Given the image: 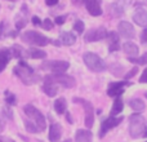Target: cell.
Wrapping results in <instances>:
<instances>
[{
	"label": "cell",
	"mask_w": 147,
	"mask_h": 142,
	"mask_svg": "<svg viewBox=\"0 0 147 142\" xmlns=\"http://www.w3.org/2000/svg\"><path fill=\"white\" fill-rule=\"evenodd\" d=\"M145 125L146 120L141 114H133L130 116V123H129V133L133 138H138L143 136L145 133Z\"/></svg>",
	"instance_id": "1"
},
{
	"label": "cell",
	"mask_w": 147,
	"mask_h": 142,
	"mask_svg": "<svg viewBox=\"0 0 147 142\" xmlns=\"http://www.w3.org/2000/svg\"><path fill=\"white\" fill-rule=\"evenodd\" d=\"M14 72L20 76L21 79L23 80L25 84H34L39 80V76L38 75H34V71L30 66L25 64L23 61L20 62V66H17L14 69Z\"/></svg>",
	"instance_id": "2"
},
{
	"label": "cell",
	"mask_w": 147,
	"mask_h": 142,
	"mask_svg": "<svg viewBox=\"0 0 147 142\" xmlns=\"http://www.w3.org/2000/svg\"><path fill=\"white\" fill-rule=\"evenodd\" d=\"M83 58H84L85 65L88 66V69H90L92 71H94V72H102V71H105V69H106V64H105L101 57L97 56V54L88 52V53L84 54Z\"/></svg>",
	"instance_id": "3"
},
{
	"label": "cell",
	"mask_w": 147,
	"mask_h": 142,
	"mask_svg": "<svg viewBox=\"0 0 147 142\" xmlns=\"http://www.w3.org/2000/svg\"><path fill=\"white\" fill-rule=\"evenodd\" d=\"M22 40L25 43L30 44V45H36V47H44L49 43L48 38L39 34L38 31H26V32H23Z\"/></svg>",
	"instance_id": "4"
},
{
	"label": "cell",
	"mask_w": 147,
	"mask_h": 142,
	"mask_svg": "<svg viewBox=\"0 0 147 142\" xmlns=\"http://www.w3.org/2000/svg\"><path fill=\"white\" fill-rule=\"evenodd\" d=\"M44 83L47 84H61V85L66 87V88H71L75 85V80L69 75L65 74H52V75H47L44 78Z\"/></svg>",
	"instance_id": "5"
},
{
	"label": "cell",
	"mask_w": 147,
	"mask_h": 142,
	"mask_svg": "<svg viewBox=\"0 0 147 142\" xmlns=\"http://www.w3.org/2000/svg\"><path fill=\"white\" fill-rule=\"evenodd\" d=\"M23 110H25V114L34 120V123L38 125L39 129L40 131L45 129V127H47L45 118H44V115L41 114L35 106H32V105H26V106L23 107Z\"/></svg>",
	"instance_id": "6"
},
{
	"label": "cell",
	"mask_w": 147,
	"mask_h": 142,
	"mask_svg": "<svg viewBox=\"0 0 147 142\" xmlns=\"http://www.w3.org/2000/svg\"><path fill=\"white\" fill-rule=\"evenodd\" d=\"M43 70H51L54 74H65V71L70 67L67 61H47L43 64Z\"/></svg>",
	"instance_id": "7"
},
{
	"label": "cell",
	"mask_w": 147,
	"mask_h": 142,
	"mask_svg": "<svg viewBox=\"0 0 147 142\" xmlns=\"http://www.w3.org/2000/svg\"><path fill=\"white\" fill-rule=\"evenodd\" d=\"M109 32L106 31V28L103 27H99V28H96V30H89L88 32L85 34L84 36V40L85 41H98V40H102V39H106Z\"/></svg>",
	"instance_id": "8"
},
{
	"label": "cell",
	"mask_w": 147,
	"mask_h": 142,
	"mask_svg": "<svg viewBox=\"0 0 147 142\" xmlns=\"http://www.w3.org/2000/svg\"><path fill=\"white\" fill-rule=\"evenodd\" d=\"M74 101L80 102V103L84 105V107H85V125H86V128H92V125H93V123H94V111H93L92 105L89 103V102L83 101V99H80V98H75Z\"/></svg>",
	"instance_id": "9"
},
{
	"label": "cell",
	"mask_w": 147,
	"mask_h": 142,
	"mask_svg": "<svg viewBox=\"0 0 147 142\" xmlns=\"http://www.w3.org/2000/svg\"><path fill=\"white\" fill-rule=\"evenodd\" d=\"M117 27H119V34L123 36V38H125V39H133L134 38L136 30L129 22H127V21H121Z\"/></svg>",
	"instance_id": "10"
},
{
	"label": "cell",
	"mask_w": 147,
	"mask_h": 142,
	"mask_svg": "<svg viewBox=\"0 0 147 142\" xmlns=\"http://www.w3.org/2000/svg\"><path fill=\"white\" fill-rule=\"evenodd\" d=\"M130 1H132V0H116V1L111 5V13L114 16H117V17L121 16L123 13H124L125 8L130 4Z\"/></svg>",
	"instance_id": "11"
},
{
	"label": "cell",
	"mask_w": 147,
	"mask_h": 142,
	"mask_svg": "<svg viewBox=\"0 0 147 142\" xmlns=\"http://www.w3.org/2000/svg\"><path fill=\"white\" fill-rule=\"evenodd\" d=\"M124 87H125V81H116V83H111L109 85L107 94L111 96V97H119L120 94L124 93Z\"/></svg>",
	"instance_id": "12"
},
{
	"label": "cell",
	"mask_w": 147,
	"mask_h": 142,
	"mask_svg": "<svg viewBox=\"0 0 147 142\" xmlns=\"http://www.w3.org/2000/svg\"><path fill=\"white\" fill-rule=\"evenodd\" d=\"M121 120H123V118H116V116L115 118L111 116V118H109V119L105 120L103 124H102V128H101V137H103L109 129H111V128L116 127L117 124H120Z\"/></svg>",
	"instance_id": "13"
},
{
	"label": "cell",
	"mask_w": 147,
	"mask_h": 142,
	"mask_svg": "<svg viewBox=\"0 0 147 142\" xmlns=\"http://www.w3.org/2000/svg\"><path fill=\"white\" fill-rule=\"evenodd\" d=\"M85 3V7L88 9V12L90 13L92 16H101L102 14V8L99 5V1L98 0H84Z\"/></svg>",
	"instance_id": "14"
},
{
	"label": "cell",
	"mask_w": 147,
	"mask_h": 142,
	"mask_svg": "<svg viewBox=\"0 0 147 142\" xmlns=\"http://www.w3.org/2000/svg\"><path fill=\"white\" fill-rule=\"evenodd\" d=\"M133 20L138 26L142 27H147V12L143 8H138L133 14Z\"/></svg>",
	"instance_id": "15"
},
{
	"label": "cell",
	"mask_w": 147,
	"mask_h": 142,
	"mask_svg": "<svg viewBox=\"0 0 147 142\" xmlns=\"http://www.w3.org/2000/svg\"><path fill=\"white\" fill-rule=\"evenodd\" d=\"M62 136V128L59 124L54 123V124L51 125V129H49V140L52 142H58L61 140Z\"/></svg>",
	"instance_id": "16"
},
{
	"label": "cell",
	"mask_w": 147,
	"mask_h": 142,
	"mask_svg": "<svg viewBox=\"0 0 147 142\" xmlns=\"http://www.w3.org/2000/svg\"><path fill=\"white\" fill-rule=\"evenodd\" d=\"M107 39H109L110 52L117 51V49H119V40H120L117 32H115V31H111V32H109V35H107Z\"/></svg>",
	"instance_id": "17"
},
{
	"label": "cell",
	"mask_w": 147,
	"mask_h": 142,
	"mask_svg": "<svg viewBox=\"0 0 147 142\" xmlns=\"http://www.w3.org/2000/svg\"><path fill=\"white\" fill-rule=\"evenodd\" d=\"M92 137H93V135L90 131L79 129L75 136V142H92Z\"/></svg>",
	"instance_id": "18"
},
{
	"label": "cell",
	"mask_w": 147,
	"mask_h": 142,
	"mask_svg": "<svg viewBox=\"0 0 147 142\" xmlns=\"http://www.w3.org/2000/svg\"><path fill=\"white\" fill-rule=\"evenodd\" d=\"M123 49H124V52L129 57H137L138 56V51H140L138 47L134 43H132V41H127V43H124Z\"/></svg>",
	"instance_id": "19"
},
{
	"label": "cell",
	"mask_w": 147,
	"mask_h": 142,
	"mask_svg": "<svg viewBox=\"0 0 147 142\" xmlns=\"http://www.w3.org/2000/svg\"><path fill=\"white\" fill-rule=\"evenodd\" d=\"M59 39H61V44H63V45H72L76 41V36L71 32H61Z\"/></svg>",
	"instance_id": "20"
},
{
	"label": "cell",
	"mask_w": 147,
	"mask_h": 142,
	"mask_svg": "<svg viewBox=\"0 0 147 142\" xmlns=\"http://www.w3.org/2000/svg\"><path fill=\"white\" fill-rule=\"evenodd\" d=\"M66 109H67V102L65 98H58L54 101V110H56L57 114H59V115L65 114Z\"/></svg>",
	"instance_id": "21"
},
{
	"label": "cell",
	"mask_w": 147,
	"mask_h": 142,
	"mask_svg": "<svg viewBox=\"0 0 147 142\" xmlns=\"http://www.w3.org/2000/svg\"><path fill=\"white\" fill-rule=\"evenodd\" d=\"M10 56H12L10 51H1L0 52V72L7 67L8 62L10 61Z\"/></svg>",
	"instance_id": "22"
},
{
	"label": "cell",
	"mask_w": 147,
	"mask_h": 142,
	"mask_svg": "<svg viewBox=\"0 0 147 142\" xmlns=\"http://www.w3.org/2000/svg\"><path fill=\"white\" fill-rule=\"evenodd\" d=\"M129 106L132 107V110H134L136 112H141V111H143V110H145L146 105H145V102H143L142 99H140V98H133V99H130Z\"/></svg>",
	"instance_id": "23"
},
{
	"label": "cell",
	"mask_w": 147,
	"mask_h": 142,
	"mask_svg": "<svg viewBox=\"0 0 147 142\" xmlns=\"http://www.w3.org/2000/svg\"><path fill=\"white\" fill-rule=\"evenodd\" d=\"M123 107H124V103H123L121 98H119V97H116V99H115L114 105H112L111 116H116V115H119L120 112L123 111Z\"/></svg>",
	"instance_id": "24"
},
{
	"label": "cell",
	"mask_w": 147,
	"mask_h": 142,
	"mask_svg": "<svg viewBox=\"0 0 147 142\" xmlns=\"http://www.w3.org/2000/svg\"><path fill=\"white\" fill-rule=\"evenodd\" d=\"M28 53H30V57H31V58H35V60L45 58V57H47V53H45V52L41 51V49H38V48H31L30 51H28Z\"/></svg>",
	"instance_id": "25"
},
{
	"label": "cell",
	"mask_w": 147,
	"mask_h": 142,
	"mask_svg": "<svg viewBox=\"0 0 147 142\" xmlns=\"http://www.w3.org/2000/svg\"><path fill=\"white\" fill-rule=\"evenodd\" d=\"M43 92H44L45 94H48L49 97H54V96L57 94V92H58V91H57V88L54 87V84H47V83H45V84L43 85Z\"/></svg>",
	"instance_id": "26"
},
{
	"label": "cell",
	"mask_w": 147,
	"mask_h": 142,
	"mask_svg": "<svg viewBox=\"0 0 147 142\" xmlns=\"http://www.w3.org/2000/svg\"><path fill=\"white\" fill-rule=\"evenodd\" d=\"M25 127H26V129H27L30 133H38V132H40V129L38 128V125H36L35 123H34L32 120H30V119H26L25 120Z\"/></svg>",
	"instance_id": "27"
},
{
	"label": "cell",
	"mask_w": 147,
	"mask_h": 142,
	"mask_svg": "<svg viewBox=\"0 0 147 142\" xmlns=\"http://www.w3.org/2000/svg\"><path fill=\"white\" fill-rule=\"evenodd\" d=\"M129 61L133 64H138V65H146L147 64V53H145L142 57L137 58V57H129Z\"/></svg>",
	"instance_id": "28"
},
{
	"label": "cell",
	"mask_w": 147,
	"mask_h": 142,
	"mask_svg": "<svg viewBox=\"0 0 147 142\" xmlns=\"http://www.w3.org/2000/svg\"><path fill=\"white\" fill-rule=\"evenodd\" d=\"M74 28H75V31L78 34H83V31H84V22H83V21H76V22L74 23Z\"/></svg>",
	"instance_id": "29"
},
{
	"label": "cell",
	"mask_w": 147,
	"mask_h": 142,
	"mask_svg": "<svg viewBox=\"0 0 147 142\" xmlns=\"http://www.w3.org/2000/svg\"><path fill=\"white\" fill-rule=\"evenodd\" d=\"M10 53H12V56H14L16 58H20L21 54H22V48H20L18 45H14L12 48V51H10Z\"/></svg>",
	"instance_id": "30"
},
{
	"label": "cell",
	"mask_w": 147,
	"mask_h": 142,
	"mask_svg": "<svg viewBox=\"0 0 147 142\" xmlns=\"http://www.w3.org/2000/svg\"><path fill=\"white\" fill-rule=\"evenodd\" d=\"M41 25H43V27L45 28V30H51V28L53 27V22H52L49 18H45V20L41 22Z\"/></svg>",
	"instance_id": "31"
},
{
	"label": "cell",
	"mask_w": 147,
	"mask_h": 142,
	"mask_svg": "<svg viewBox=\"0 0 147 142\" xmlns=\"http://www.w3.org/2000/svg\"><path fill=\"white\" fill-rule=\"evenodd\" d=\"M7 102H8V103H10V105H16V103H17L14 94H10L9 92H7Z\"/></svg>",
	"instance_id": "32"
},
{
	"label": "cell",
	"mask_w": 147,
	"mask_h": 142,
	"mask_svg": "<svg viewBox=\"0 0 147 142\" xmlns=\"http://www.w3.org/2000/svg\"><path fill=\"white\" fill-rule=\"evenodd\" d=\"M137 72H138V69H137V67H133V69L130 70L129 72H128V74H125V79H130V78H132V76H134Z\"/></svg>",
	"instance_id": "33"
},
{
	"label": "cell",
	"mask_w": 147,
	"mask_h": 142,
	"mask_svg": "<svg viewBox=\"0 0 147 142\" xmlns=\"http://www.w3.org/2000/svg\"><path fill=\"white\" fill-rule=\"evenodd\" d=\"M141 41H142V43H147V27L142 31V34H141Z\"/></svg>",
	"instance_id": "34"
},
{
	"label": "cell",
	"mask_w": 147,
	"mask_h": 142,
	"mask_svg": "<svg viewBox=\"0 0 147 142\" xmlns=\"http://www.w3.org/2000/svg\"><path fill=\"white\" fill-rule=\"evenodd\" d=\"M140 81H141V83H147V67L145 69V71H143L142 75H141Z\"/></svg>",
	"instance_id": "35"
},
{
	"label": "cell",
	"mask_w": 147,
	"mask_h": 142,
	"mask_svg": "<svg viewBox=\"0 0 147 142\" xmlns=\"http://www.w3.org/2000/svg\"><path fill=\"white\" fill-rule=\"evenodd\" d=\"M65 21H66V18H65L63 16H59V17L56 18V23H57V25H62V23H65Z\"/></svg>",
	"instance_id": "36"
},
{
	"label": "cell",
	"mask_w": 147,
	"mask_h": 142,
	"mask_svg": "<svg viewBox=\"0 0 147 142\" xmlns=\"http://www.w3.org/2000/svg\"><path fill=\"white\" fill-rule=\"evenodd\" d=\"M3 110H4V112H5V114H7V116L9 118V119H12V118H13V114H12V112H10L9 107H8V106H5Z\"/></svg>",
	"instance_id": "37"
},
{
	"label": "cell",
	"mask_w": 147,
	"mask_h": 142,
	"mask_svg": "<svg viewBox=\"0 0 147 142\" xmlns=\"http://www.w3.org/2000/svg\"><path fill=\"white\" fill-rule=\"evenodd\" d=\"M4 128H5V120L3 116H0V133L4 131Z\"/></svg>",
	"instance_id": "38"
},
{
	"label": "cell",
	"mask_w": 147,
	"mask_h": 142,
	"mask_svg": "<svg viewBox=\"0 0 147 142\" xmlns=\"http://www.w3.org/2000/svg\"><path fill=\"white\" fill-rule=\"evenodd\" d=\"M58 1H59V0H45L47 5H49V7H53V5H56Z\"/></svg>",
	"instance_id": "39"
},
{
	"label": "cell",
	"mask_w": 147,
	"mask_h": 142,
	"mask_svg": "<svg viewBox=\"0 0 147 142\" xmlns=\"http://www.w3.org/2000/svg\"><path fill=\"white\" fill-rule=\"evenodd\" d=\"M25 25H26V21H20V22H17L16 27H17V30H21V28H22Z\"/></svg>",
	"instance_id": "40"
},
{
	"label": "cell",
	"mask_w": 147,
	"mask_h": 142,
	"mask_svg": "<svg viewBox=\"0 0 147 142\" xmlns=\"http://www.w3.org/2000/svg\"><path fill=\"white\" fill-rule=\"evenodd\" d=\"M32 23H34V25H40L41 21L39 20V17H36V16H35V17H32Z\"/></svg>",
	"instance_id": "41"
},
{
	"label": "cell",
	"mask_w": 147,
	"mask_h": 142,
	"mask_svg": "<svg viewBox=\"0 0 147 142\" xmlns=\"http://www.w3.org/2000/svg\"><path fill=\"white\" fill-rule=\"evenodd\" d=\"M66 116H67V120H69V123H70V124H72V122H74V120L71 119V116H70V114H66Z\"/></svg>",
	"instance_id": "42"
},
{
	"label": "cell",
	"mask_w": 147,
	"mask_h": 142,
	"mask_svg": "<svg viewBox=\"0 0 147 142\" xmlns=\"http://www.w3.org/2000/svg\"><path fill=\"white\" fill-rule=\"evenodd\" d=\"M52 43L54 44V45H59V44H61V41H57V40H53L52 41Z\"/></svg>",
	"instance_id": "43"
},
{
	"label": "cell",
	"mask_w": 147,
	"mask_h": 142,
	"mask_svg": "<svg viewBox=\"0 0 147 142\" xmlns=\"http://www.w3.org/2000/svg\"><path fill=\"white\" fill-rule=\"evenodd\" d=\"M143 136H145V137H147V128L145 129V133H143Z\"/></svg>",
	"instance_id": "44"
},
{
	"label": "cell",
	"mask_w": 147,
	"mask_h": 142,
	"mask_svg": "<svg viewBox=\"0 0 147 142\" xmlns=\"http://www.w3.org/2000/svg\"><path fill=\"white\" fill-rule=\"evenodd\" d=\"M145 96H146V98H147V92H146V93H145Z\"/></svg>",
	"instance_id": "45"
},
{
	"label": "cell",
	"mask_w": 147,
	"mask_h": 142,
	"mask_svg": "<svg viewBox=\"0 0 147 142\" xmlns=\"http://www.w3.org/2000/svg\"><path fill=\"white\" fill-rule=\"evenodd\" d=\"M0 142H3V141H1V140H0Z\"/></svg>",
	"instance_id": "46"
},
{
	"label": "cell",
	"mask_w": 147,
	"mask_h": 142,
	"mask_svg": "<svg viewBox=\"0 0 147 142\" xmlns=\"http://www.w3.org/2000/svg\"><path fill=\"white\" fill-rule=\"evenodd\" d=\"M146 142H147V141H146Z\"/></svg>",
	"instance_id": "47"
}]
</instances>
